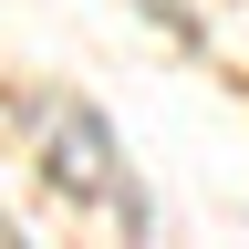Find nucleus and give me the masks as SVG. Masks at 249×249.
<instances>
[{
  "mask_svg": "<svg viewBox=\"0 0 249 249\" xmlns=\"http://www.w3.org/2000/svg\"><path fill=\"white\" fill-rule=\"evenodd\" d=\"M42 166H52V187H73V197H104L124 229H145V187L124 177L114 124L93 114V104H52V114H42Z\"/></svg>",
  "mask_w": 249,
  "mask_h": 249,
  "instance_id": "obj_1",
  "label": "nucleus"
},
{
  "mask_svg": "<svg viewBox=\"0 0 249 249\" xmlns=\"http://www.w3.org/2000/svg\"><path fill=\"white\" fill-rule=\"evenodd\" d=\"M0 239H11V218H0Z\"/></svg>",
  "mask_w": 249,
  "mask_h": 249,
  "instance_id": "obj_2",
  "label": "nucleus"
}]
</instances>
